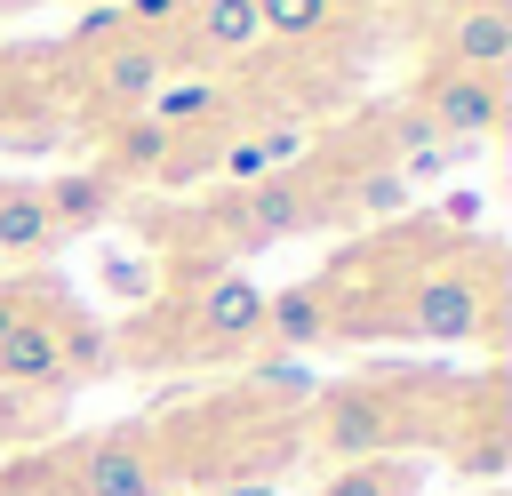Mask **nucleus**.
Returning <instances> with one entry per match:
<instances>
[{
    "label": "nucleus",
    "instance_id": "1",
    "mask_svg": "<svg viewBox=\"0 0 512 496\" xmlns=\"http://www.w3.org/2000/svg\"><path fill=\"white\" fill-rule=\"evenodd\" d=\"M392 328L424 336V344H472V336L496 344V280L480 264H432V272L408 280Z\"/></svg>",
    "mask_w": 512,
    "mask_h": 496
},
{
    "label": "nucleus",
    "instance_id": "2",
    "mask_svg": "<svg viewBox=\"0 0 512 496\" xmlns=\"http://www.w3.org/2000/svg\"><path fill=\"white\" fill-rule=\"evenodd\" d=\"M408 440V408L392 384H336L312 400V456L328 464H368V456H392Z\"/></svg>",
    "mask_w": 512,
    "mask_h": 496
},
{
    "label": "nucleus",
    "instance_id": "3",
    "mask_svg": "<svg viewBox=\"0 0 512 496\" xmlns=\"http://www.w3.org/2000/svg\"><path fill=\"white\" fill-rule=\"evenodd\" d=\"M208 216H216L224 248H280L320 224V192L296 176H256V184H232L224 200H208Z\"/></svg>",
    "mask_w": 512,
    "mask_h": 496
},
{
    "label": "nucleus",
    "instance_id": "4",
    "mask_svg": "<svg viewBox=\"0 0 512 496\" xmlns=\"http://www.w3.org/2000/svg\"><path fill=\"white\" fill-rule=\"evenodd\" d=\"M160 80H176V40H152V32H120L112 48L80 64V88L104 120H136L160 96Z\"/></svg>",
    "mask_w": 512,
    "mask_h": 496
},
{
    "label": "nucleus",
    "instance_id": "5",
    "mask_svg": "<svg viewBox=\"0 0 512 496\" xmlns=\"http://www.w3.org/2000/svg\"><path fill=\"white\" fill-rule=\"evenodd\" d=\"M160 488H168V456L144 424L96 432L72 456V480H64V496H160Z\"/></svg>",
    "mask_w": 512,
    "mask_h": 496
},
{
    "label": "nucleus",
    "instance_id": "6",
    "mask_svg": "<svg viewBox=\"0 0 512 496\" xmlns=\"http://www.w3.org/2000/svg\"><path fill=\"white\" fill-rule=\"evenodd\" d=\"M416 112L432 120V136L448 144H488L504 128V80H480V72H456V64H432L416 80Z\"/></svg>",
    "mask_w": 512,
    "mask_h": 496
},
{
    "label": "nucleus",
    "instance_id": "7",
    "mask_svg": "<svg viewBox=\"0 0 512 496\" xmlns=\"http://www.w3.org/2000/svg\"><path fill=\"white\" fill-rule=\"evenodd\" d=\"M256 336H264V288L216 264L184 312V352H248Z\"/></svg>",
    "mask_w": 512,
    "mask_h": 496
},
{
    "label": "nucleus",
    "instance_id": "8",
    "mask_svg": "<svg viewBox=\"0 0 512 496\" xmlns=\"http://www.w3.org/2000/svg\"><path fill=\"white\" fill-rule=\"evenodd\" d=\"M56 288L24 312V320H8L0 328V384L8 392H64L72 376H64V336H56Z\"/></svg>",
    "mask_w": 512,
    "mask_h": 496
},
{
    "label": "nucleus",
    "instance_id": "9",
    "mask_svg": "<svg viewBox=\"0 0 512 496\" xmlns=\"http://www.w3.org/2000/svg\"><path fill=\"white\" fill-rule=\"evenodd\" d=\"M440 64L480 72V80H504V64H512V8L504 0H464L440 24Z\"/></svg>",
    "mask_w": 512,
    "mask_h": 496
},
{
    "label": "nucleus",
    "instance_id": "10",
    "mask_svg": "<svg viewBox=\"0 0 512 496\" xmlns=\"http://www.w3.org/2000/svg\"><path fill=\"white\" fill-rule=\"evenodd\" d=\"M328 336H336V288H328V280H288V288L264 296V336H256V344H272V352H312V344H328Z\"/></svg>",
    "mask_w": 512,
    "mask_h": 496
},
{
    "label": "nucleus",
    "instance_id": "11",
    "mask_svg": "<svg viewBox=\"0 0 512 496\" xmlns=\"http://www.w3.org/2000/svg\"><path fill=\"white\" fill-rule=\"evenodd\" d=\"M40 208H48V232L72 240V232H96V224L120 208V184H112L104 168H64V176L40 184Z\"/></svg>",
    "mask_w": 512,
    "mask_h": 496
},
{
    "label": "nucleus",
    "instance_id": "12",
    "mask_svg": "<svg viewBox=\"0 0 512 496\" xmlns=\"http://www.w3.org/2000/svg\"><path fill=\"white\" fill-rule=\"evenodd\" d=\"M168 152H176V128H160L152 112H136V120H112V136H104V160H96V168L128 192V184H160Z\"/></svg>",
    "mask_w": 512,
    "mask_h": 496
},
{
    "label": "nucleus",
    "instance_id": "13",
    "mask_svg": "<svg viewBox=\"0 0 512 496\" xmlns=\"http://www.w3.org/2000/svg\"><path fill=\"white\" fill-rule=\"evenodd\" d=\"M176 40H192L200 56H240V48L264 40V16H256V0H192Z\"/></svg>",
    "mask_w": 512,
    "mask_h": 496
},
{
    "label": "nucleus",
    "instance_id": "14",
    "mask_svg": "<svg viewBox=\"0 0 512 496\" xmlns=\"http://www.w3.org/2000/svg\"><path fill=\"white\" fill-rule=\"evenodd\" d=\"M288 160H304V128H256V136H224L216 168L232 184H256V176H280Z\"/></svg>",
    "mask_w": 512,
    "mask_h": 496
},
{
    "label": "nucleus",
    "instance_id": "15",
    "mask_svg": "<svg viewBox=\"0 0 512 496\" xmlns=\"http://www.w3.org/2000/svg\"><path fill=\"white\" fill-rule=\"evenodd\" d=\"M56 232H48V208H40V184H0V256H48Z\"/></svg>",
    "mask_w": 512,
    "mask_h": 496
},
{
    "label": "nucleus",
    "instance_id": "16",
    "mask_svg": "<svg viewBox=\"0 0 512 496\" xmlns=\"http://www.w3.org/2000/svg\"><path fill=\"white\" fill-rule=\"evenodd\" d=\"M336 208H344V216H400V208H408V176H400L392 160L352 168V176L336 184Z\"/></svg>",
    "mask_w": 512,
    "mask_h": 496
},
{
    "label": "nucleus",
    "instance_id": "17",
    "mask_svg": "<svg viewBox=\"0 0 512 496\" xmlns=\"http://www.w3.org/2000/svg\"><path fill=\"white\" fill-rule=\"evenodd\" d=\"M56 336H64V376H72V384L112 368V328H104V320H88V312L56 304Z\"/></svg>",
    "mask_w": 512,
    "mask_h": 496
},
{
    "label": "nucleus",
    "instance_id": "18",
    "mask_svg": "<svg viewBox=\"0 0 512 496\" xmlns=\"http://www.w3.org/2000/svg\"><path fill=\"white\" fill-rule=\"evenodd\" d=\"M320 496H416V464H400V456L336 464V472L320 480Z\"/></svg>",
    "mask_w": 512,
    "mask_h": 496
},
{
    "label": "nucleus",
    "instance_id": "19",
    "mask_svg": "<svg viewBox=\"0 0 512 496\" xmlns=\"http://www.w3.org/2000/svg\"><path fill=\"white\" fill-rule=\"evenodd\" d=\"M344 8L352 0H256V16H264L272 40H320V32L344 24Z\"/></svg>",
    "mask_w": 512,
    "mask_h": 496
},
{
    "label": "nucleus",
    "instance_id": "20",
    "mask_svg": "<svg viewBox=\"0 0 512 496\" xmlns=\"http://www.w3.org/2000/svg\"><path fill=\"white\" fill-rule=\"evenodd\" d=\"M112 8H120L128 32H152V40H176L184 16H192V0H112Z\"/></svg>",
    "mask_w": 512,
    "mask_h": 496
},
{
    "label": "nucleus",
    "instance_id": "21",
    "mask_svg": "<svg viewBox=\"0 0 512 496\" xmlns=\"http://www.w3.org/2000/svg\"><path fill=\"white\" fill-rule=\"evenodd\" d=\"M256 392H280V400H312V368L296 352H264L256 360Z\"/></svg>",
    "mask_w": 512,
    "mask_h": 496
},
{
    "label": "nucleus",
    "instance_id": "22",
    "mask_svg": "<svg viewBox=\"0 0 512 496\" xmlns=\"http://www.w3.org/2000/svg\"><path fill=\"white\" fill-rule=\"evenodd\" d=\"M40 296H48V280H0V328H8V320H24Z\"/></svg>",
    "mask_w": 512,
    "mask_h": 496
},
{
    "label": "nucleus",
    "instance_id": "23",
    "mask_svg": "<svg viewBox=\"0 0 512 496\" xmlns=\"http://www.w3.org/2000/svg\"><path fill=\"white\" fill-rule=\"evenodd\" d=\"M104 280H112V296H152V272H144L136 256H112V264H104Z\"/></svg>",
    "mask_w": 512,
    "mask_h": 496
},
{
    "label": "nucleus",
    "instance_id": "24",
    "mask_svg": "<svg viewBox=\"0 0 512 496\" xmlns=\"http://www.w3.org/2000/svg\"><path fill=\"white\" fill-rule=\"evenodd\" d=\"M8 128H16V96L0 88V136H8Z\"/></svg>",
    "mask_w": 512,
    "mask_h": 496
}]
</instances>
